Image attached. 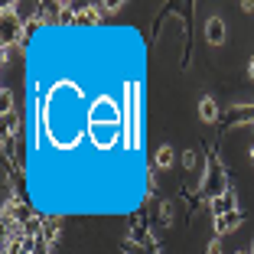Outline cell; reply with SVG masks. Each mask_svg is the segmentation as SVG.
Here are the masks:
<instances>
[{
	"label": "cell",
	"mask_w": 254,
	"mask_h": 254,
	"mask_svg": "<svg viewBox=\"0 0 254 254\" xmlns=\"http://www.w3.org/2000/svg\"><path fill=\"white\" fill-rule=\"evenodd\" d=\"M245 222V212L241 209H235V212H228V215H222V218H215V235L222 238V235H228V232H235L238 225Z\"/></svg>",
	"instance_id": "5"
},
{
	"label": "cell",
	"mask_w": 254,
	"mask_h": 254,
	"mask_svg": "<svg viewBox=\"0 0 254 254\" xmlns=\"http://www.w3.org/2000/svg\"><path fill=\"white\" fill-rule=\"evenodd\" d=\"M251 254H254V245H251Z\"/></svg>",
	"instance_id": "16"
},
{
	"label": "cell",
	"mask_w": 254,
	"mask_h": 254,
	"mask_svg": "<svg viewBox=\"0 0 254 254\" xmlns=\"http://www.w3.org/2000/svg\"><path fill=\"white\" fill-rule=\"evenodd\" d=\"M251 160H254V147H251Z\"/></svg>",
	"instance_id": "15"
},
{
	"label": "cell",
	"mask_w": 254,
	"mask_h": 254,
	"mask_svg": "<svg viewBox=\"0 0 254 254\" xmlns=\"http://www.w3.org/2000/svg\"><path fill=\"white\" fill-rule=\"evenodd\" d=\"M209 209H212V215H215V218H222V215H228V212H235V209H238V195H235V189H228V192H222V195H215V199H209Z\"/></svg>",
	"instance_id": "4"
},
{
	"label": "cell",
	"mask_w": 254,
	"mask_h": 254,
	"mask_svg": "<svg viewBox=\"0 0 254 254\" xmlns=\"http://www.w3.org/2000/svg\"><path fill=\"white\" fill-rule=\"evenodd\" d=\"M248 75H251V78H254V59H251V65H248Z\"/></svg>",
	"instance_id": "14"
},
{
	"label": "cell",
	"mask_w": 254,
	"mask_h": 254,
	"mask_svg": "<svg viewBox=\"0 0 254 254\" xmlns=\"http://www.w3.org/2000/svg\"><path fill=\"white\" fill-rule=\"evenodd\" d=\"M205 43L209 46H222L225 43V20L222 16H212V20L205 23Z\"/></svg>",
	"instance_id": "6"
},
{
	"label": "cell",
	"mask_w": 254,
	"mask_h": 254,
	"mask_svg": "<svg viewBox=\"0 0 254 254\" xmlns=\"http://www.w3.org/2000/svg\"><path fill=\"white\" fill-rule=\"evenodd\" d=\"M173 163H176V153H173L170 143H163V147L157 150V157H153V166H157V170H170Z\"/></svg>",
	"instance_id": "9"
},
{
	"label": "cell",
	"mask_w": 254,
	"mask_h": 254,
	"mask_svg": "<svg viewBox=\"0 0 254 254\" xmlns=\"http://www.w3.org/2000/svg\"><path fill=\"white\" fill-rule=\"evenodd\" d=\"M183 163H186L189 170H192V166H199V157H195L192 150H186V153H183Z\"/></svg>",
	"instance_id": "13"
},
{
	"label": "cell",
	"mask_w": 254,
	"mask_h": 254,
	"mask_svg": "<svg viewBox=\"0 0 254 254\" xmlns=\"http://www.w3.org/2000/svg\"><path fill=\"white\" fill-rule=\"evenodd\" d=\"M0 26H3V49H13L16 43H23V23H20V13L13 7H3Z\"/></svg>",
	"instance_id": "2"
},
{
	"label": "cell",
	"mask_w": 254,
	"mask_h": 254,
	"mask_svg": "<svg viewBox=\"0 0 254 254\" xmlns=\"http://www.w3.org/2000/svg\"><path fill=\"white\" fill-rule=\"evenodd\" d=\"M205 254H222V238H218V235H215V238L209 241V248H205Z\"/></svg>",
	"instance_id": "12"
},
{
	"label": "cell",
	"mask_w": 254,
	"mask_h": 254,
	"mask_svg": "<svg viewBox=\"0 0 254 254\" xmlns=\"http://www.w3.org/2000/svg\"><path fill=\"white\" fill-rule=\"evenodd\" d=\"M3 114H13V95H10V88L0 91V118Z\"/></svg>",
	"instance_id": "11"
},
{
	"label": "cell",
	"mask_w": 254,
	"mask_h": 254,
	"mask_svg": "<svg viewBox=\"0 0 254 254\" xmlns=\"http://www.w3.org/2000/svg\"><path fill=\"white\" fill-rule=\"evenodd\" d=\"M88 137L95 140V147H111L114 140H121L118 124H101V121H88Z\"/></svg>",
	"instance_id": "3"
},
{
	"label": "cell",
	"mask_w": 254,
	"mask_h": 254,
	"mask_svg": "<svg viewBox=\"0 0 254 254\" xmlns=\"http://www.w3.org/2000/svg\"><path fill=\"white\" fill-rule=\"evenodd\" d=\"M59 235H62V218H43V238L49 245H56Z\"/></svg>",
	"instance_id": "8"
},
{
	"label": "cell",
	"mask_w": 254,
	"mask_h": 254,
	"mask_svg": "<svg viewBox=\"0 0 254 254\" xmlns=\"http://www.w3.org/2000/svg\"><path fill=\"white\" fill-rule=\"evenodd\" d=\"M199 118L205 121V124H215V121H218V105H215V98H202V101H199Z\"/></svg>",
	"instance_id": "7"
},
{
	"label": "cell",
	"mask_w": 254,
	"mask_h": 254,
	"mask_svg": "<svg viewBox=\"0 0 254 254\" xmlns=\"http://www.w3.org/2000/svg\"><path fill=\"white\" fill-rule=\"evenodd\" d=\"M241 121H248V124H254V105H245V108H232V114H228V121H225V124H241Z\"/></svg>",
	"instance_id": "10"
},
{
	"label": "cell",
	"mask_w": 254,
	"mask_h": 254,
	"mask_svg": "<svg viewBox=\"0 0 254 254\" xmlns=\"http://www.w3.org/2000/svg\"><path fill=\"white\" fill-rule=\"evenodd\" d=\"M228 189L232 186H228V176H225L222 160H218L215 150H209V163H205V176H202V183H199V192L209 195V199H215V195L228 192Z\"/></svg>",
	"instance_id": "1"
}]
</instances>
